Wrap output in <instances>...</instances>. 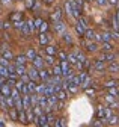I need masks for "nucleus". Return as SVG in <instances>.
<instances>
[{"mask_svg":"<svg viewBox=\"0 0 119 127\" xmlns=\"http://www.w3.org/2000/svg\"><path fill=\"white\" fill-rule=\"evenodd\" d=\"M69 5H71V12L69 15H72L74 18H77L81 15L83 11V0H69Z\"/></svg>","mask_w":119,"mask_h":127,"instance_id":"1","label":"nucleus"},{"mask_svg":"<svg viewBox=\"0 0 119 127\" xmlns=\"http://www.w3.org/2000/svg\"><path fill=\"white\" fill-rule=\"evenodd\" d=\"M79 79H80V86H81L83 89L87 88V86H91V76H89L86 71H80Z\"/></svg>","mask_w":119,"mask_h":127,"instance_id":"2","label":"nucleus"},{"mask_svg":"<svg viewBox=\"0 0 119 127\" xmlns=\"http://www.w3.org/2000/svg\"><path fill=\"white\" fill-rule=\"evenodd\" d=\"M115 59H116V53H113L112 50L110 52H102V55H101V61H104V62H112Z\"/></svg>","mask_w":119,"mask_h":127,"instance_id":"3","label":"nucleus"},{"mask_svg":"<svg viewBox=\"0 0 119 127\" xmlns=\"http://www.w3.org/2000/svg\"><path fill=\"white\" fill-rule=\"evenodd\" d=\"M30 62H32V65H33L36 70H41V68H44V65H45L44 59H42V58H39V56H35Z\"/></svg>","mask_w":119,"mask_h":127,"instance_id":"4","label":"nucleus"},{"mask_svg":"<svg viewBox=\"0 0 119 127\" xmlns=\"http://www.w3.org/2000/svg\"><path fill=\"white\" fill-rule=\"evenodd\" d=\"M56 97L57 100H62V101H66V98L69 97V92L65 89V88H60L59 91H56Z\"/></svg>","mask_w":119,"mask_h":127,"instance_id":"5","label":"nucleus"},{"mask_svg":"<svg viewBox=\"0 0 119 127\" xmlns=\"http://www.w3.org/2000/svg\"><path fill=\"white\" fill-rule=\"evenodd\" d=\"M26 73H27V76H29V79H30V80H38V79H39V76H38V70L32 65L30 68H29V70H26Z\"/></svg>","mask_w":119,"mask_h":127,"instance_id":"6","label":"nucleus"},{"mask_svg":"<svg viewBox=\"0 0 119 127\" xmlns=\"http://www.w3.org/2000/svg\"><path fill=\"white\" fill-rule=\"evenodd\" d=\"M21 101H23V110L32 109V104H30V94H24V97H21Z\"/></svg>","mask_w":119,"mask_h":127,"instance_id":"7","label":"nucleus"},{"mask_svg":"<svg viewBox=\"0 0 119 127\" xmlns=\"http://www.w3.org/2000/svg\"><path fill=\"white\" fill-rule=\"evenodd\" d=\"M65 29H66V24H65L62 20L54 21V30H56V32H59V33H63Z\"/></svg>","mask_w":119,"mask_h":127,"instance_id":"8","label":"nucleus"},{"mask_svg":"<svg viewBox=\"0 0 119 127\" xmlns=\"http://www.w3.org/2000/svg\"><path fill=\"white\" fill-rule=\"evenodd\" d=\"M38 76H39V79H42L44 82H47L48 79L51 77V73L47 71V70H44V68H41V70H38Z\"/></svg>","mask_w":119,"mask_h":127,"instance_id":"9","label":"nucleus"},{"mask_svg":"<svg viewBox=\"0 0 119 127\" xmlns=\"http://www.w3.org/2000/svg\"><path fill=\"white\" fill-rule=\"evenodd\" d=\"M0 95H3V97H9V95H11V86L6 82L0 86Z\"/></svg>","mask_w":119,"mask_h":127,"instance_id":"10","label":"nucleus"},{"mask_svg":"<svg viewBox=\"0 0 119 127\" xmlns=\"http://www.w3.org/2000/svg\"><path fill=\"white\" fill-rule=\"evenodd\" d=\"M83 35H84V38H86L87 41H95V35H97V33H95V30H92V29L87 27V29L84 30Z\"/></svg>","mask_w":119,"mask_h":127,"instance_id":"11","label":"nucleus"},{"mask_svg":"<svg viewBox=\"0 0 119 127\" xmlns=\"http://www.w3.org/2000/svg\"><path fill=\"white\" fill-rule=\"evenodd\" d=\"M98 44H99V42H97V41H89L87 45H86L87 52H97V50L99 49V45H98Z\"/></svg>","mask_w":119,"mask_h":127,"instance_id":"12","label":"nucleus"},{"mask_svg":"<svg viewBox=\"0 0 119 127\" xmlns=\"http://www.w3.org/2000/svg\"><path fill=\"white\" fill-rule=\"evenodd\" d=\"M39 42H41L42 45H47V44L50 42V36H48L47 32H41V35H39Z\"/></svg>","mask_w":119,"mask_h":127,"instance_id":"13","label":"nucleus"},{"mask_svg":"<svg viewBox=\"0 0 119 127\" xmlns=\"http://www.w3.org/2000/svg\"><path fill=\"white\" fill-rule=\"evenodd\" d=\"M94 68H95L97 71H99V73H102L104 70H106V65H104V61H101V59H98V61H95V64H94Z\"/></svg>","mask_w":119,"mask_h":127,"instance_id":"14","label":"nucleus"},{"mask_svg":"<svg viewBox=\"0 0 119 127\" xmlns=\"http://www.w3.org/2000/svg\"><path fill=\"white\" fill-rule=\"evenodd\" d=\"M14 61H15V64H20V65H26V64H27V58H26V55L14 56Z\"/></svg>","mask_w":119,"mask_h":127,"instance_id":"15","label":"nucleus"},{"mask_svg":"<svg viewBox=\"0 0 119 127\" xmlns=\"http://www.w3.org/2000/svg\"><path fill=\"white\" fill-rule=\"evenodd\" d=\"M26 70H27V67H26V65H20V64H15V74H17V76L24 74V73H26Z\"/></svg>","mask_w":119,"mask_h":127,"instance_id":"16","label":"nucleus"},{"mask_svg":"<svg viewBox=\"0 0 119 127\" xmlns=\"http://www.w3.org/2000/svg\"><path fill=\"white\" fill-rule=\"evenodd\" d=\"M51 21H57V20H62V11L60 9H56L53 14H51Z\"/></svg>","mask_w":119,"mask_h":127,"instance_id":"17","label":"nucleus"},{"mask_svg":"<svg viewBox=\"0 0 119 127\" xmlns=\"http://www.w3.org/2000/svg\"><path fill=\"white\" fill-rule=\"evenodd\" d=\"M45 52H47V55H50V56H56L57 55V49L54 45H45Z\"/></svg>","mask_w":119,"mask_h":127,"instance_id":"18","label":"nucleus"},{"mask_svg":"<svg viewBox=\"0 0 119 127\" xmlns=\"http://www.w3.org/2000/svg\"><path fill=\"white\" fill-rule=\"evenodd\" d=\"M79 88H80L79 85H76V83H71V82H69V83H68V86H66V89H68L71 94H76V92H79Z\"/></svg>","mask_w":119,"mask_h":127,"instance_id":"19","label":"nucleus"},{"mask_svg":"<svg viewBox=\"0 0 119 127\" xmlns=\"http://www.w3.org/2000/svg\"><path fill=\"white\" fill-rule=\"evenodd\" d=\"M110 65H109V71H112V73H118V70H119V67H118V61L115 59V61H112V62H109Z\"/></svg>","mask_w":119,"mask_h":127,"instance_id":"20","label":"nucleus"},{"mask_svg":"<svg viewBox=\"0 0 119 127\" xmlns=\"http://www.w3.org/2000/svg\"><path fill=\"white\" fill-rule=\"evenodd\" d=\"M9 18H11V21L15 23V21H18V20H21V18H23V14H21V12H12Z\"/></svg>","mask_w":119,"mask_h":127,"instance_id":"21","label":"nucleus"},{"mask_svg":"<svg viewBox=\"0 0 119 127\" xmlns=\"http://www.w3.org/2000/svg\"><path fill=\"white\" fill-rule=\"evenodd\" d=\"M101 49H102V52H110L113 49V45L110 44V41H104V42H101Z\"/></svg>","mask_w":119,"mask_h":127,"instance_id":"22","label":"nucleus"},{"mask_svg":"<svg viewBox=\"0 0 119 127\" xmlns=\"http://www.w3.org/2000/svg\"><path fill=\"white\" fill-rule=\"evenodd\" d=\"M113 29L118 32V29H119V14L118 12H115V15H113Z\"/></svg>","mask_w":119,"mask_h":127,"instance_id":"23","label":"nucleus"},{"mask_svg":"<svg viewBox=\"0 0 119 127\" xmlns=\"http://www.w3.org/2000/svg\"><path fill=\"white\" fill-rule=\"evenodd\" d=\"M66 61L71 64V65H74L76 62H79V61H77V56H76V53H69V55H66Z\"/></svg>","mask_w":119,"mask_h":127,"instance_id":"24","label":"nucleus"},{"mask_svg":"<svg viewBox=\"0 0 119 127\" xmlns=\"http://www.w3.org/2000/svg\"><path fill=\"white\" fill-rule=\"evenodd\" d=\"M35 56H36L35 49H27V52H26V58H27V61H32Z\"/></svg>","mask_w":119,"mask_h":127,"instance_id":"25","label":"nucleus"},{"mask_svg":"<svg viewBox=\"0 0 119 127\" xmlns=\"http://www.w3.org/2000/svg\"><path fill=\"white\" fill-rule=\"evenodd\" d=\"M11 97L15 100V98H20L21 97V92L17 89V88H11Z\"/></svg>","mask_w":119,"mask_h":127,"instance_id":"26","label":"nucleus"},{"mask_svg":"<svg viewBox=\"0 0 119 127\" xmlns=\"http://www.w3.org/2000/svg\"><path fill=\"white\" fill-rule=\"evenodd\" d=\"M53 76H62V70H60V65H53V70L50 71Z\"/></svg>","mask_w":119,"mask_h":127,"instance_id":"27","label":"nucleus"},{"mask_svg":"<svg viewBox=\"0 0 119 127\" xmlns=\"http://www.w3.org/2000/svg\"><path fill=\"white\" fill-rule=\"evenodd\" d=\"M60 70H62V74L69 70V62H68L66 59H65V61H60Z\"/></svg>","mask_w":119,"mask_h":127,"instance_id":"28","label":"nucleus"},{"mask_svg":"<svg viewBox=\"0 0 119 127\" xmlns=\"http://www.w3.org/2000/svg\"><path fill=\"white\" fill-rule=\"evenodd\" d=\"M0 76L5 77V79L9 76V71H8V67L6 65H0Z\"/></svg>","mask_w":119,"mask_h":127,"instance_id":"29","label":"nucleus"},{"mask_svg":"<svg viewBox=\"0 0 119 127\" xmlns=\"http://www.w3.org/2000/svg\"><path fill=\"white\" fill-rule=\"evenodd\" d=\"M17 114H18V118H20V121H21V123H27V117H26V110H23V109H21V110H18Z\"/></svg>","mask_w":119,"mask_h":127,"instance_id":"30","label":"nucleus"},{"mask_svg":"<svg viewBox=\"0 0 119 127\" xmlns=\"http://www.w3.org/2000/svg\"><path fill=\"white\" fill-rule=\"evenodd\" d=\"M107 89H109V95H113V97H118V95H119L118 86H110V88H107Z\"/></svg>","mask_w":119,"mask_h":127,"instance_id":"31","label":"nucleus"},{"mask_svg":"<svg viewBox=\"0 0 119 127\" xmlns=\"http://www.w3.org/2000/svg\"><path fill=\"white\" fill-rule=\"evenodd\" d=\"M44 88H45V85H36L35 86V92L38 94V95H44Z\"/></svg>","mask_w":119,"mask_h":127,"instance_id":"32","label":"nucleus"},{"mask_svg":"<svg viewBox=\"0 0 119 127\" xmlns=\"http://www.w3.org/2000/svg\"><path fill=\"white\" fill-rule=\"evenodd\" d=\"M74 53H76V56H77V61H79V62H83V61L86 59V56H84V53H83L81 50H77V52H74Z\"/></svg>","mask_w":119,"mask_h":127,"instance_id":"33","label":"nucleus"},{"mask_svg":"<svg viewBox=\"0 0 119 127\" xmlns=\"http://www.w3.org/2000/svg\"><path fill=\"white\" fill-rule=\"evenodd\" d=\"M3 58L8 59V61H12V59H14V55L9 52V49H5V50H3Z\"/></svg>","mask_w":119,"mask_h":127,"instance_id":"34","label":"nucleus"},{"mask_svg":"<svg viewBox=\"0 0 119 127\" xmlns=\"http://www.w3.org/2000/svg\"><path fill=\"white\" fill-rule=\"evenodd\" d=\"M21 32H23V35H24V36H29V35H30V33H32V30H30V29H29V26H27L26 23H24V26L21 27Z\"/></svg>","mask_w":119,"mask_h":127,"instance_id":"35","label":"nucleus"},{"mask_svg":"<svg viewBox=\"0 0 119 127\" xmlns=\"http://www.w3.org/2000/svg\"><path fill=\"white\" fill-rule=\"evenodd\" d=\"M97 115H98L99 118H102V120H104V117H106V107L99 106V107H98V112H97Z\"/></svg>","mask_w":119,"mask_h":127,"instance_id":"36","label":"nucleus"},{"mask_svg":"<svg viewBox=\"0 0 119 127\" xmlns=\"http://www.w3.org/2000/svg\"><path fill=\"white\" fill-rule=\"evenodd\" d=\"M24 23H26V21H23V18H21V20H18V21L14 23V27H15L17 30H21V27L24 26Z\"/></svg>","mask_w":119,"mask_h":127,"instance_id":"37","label":"nucleus"},{"mask_svg":"<svg viewBox=\"0 0 119 127\" xmlns=\"http://www.w3.org/2000/svg\"><path fill=\"white\" fill-rule=\"evenodd\" d=\"M54 126H56V127H63V126H66V120H65V118L57 120V121L54 123Z\"/></svg>","mask_w":119,"mask_h":127,"instance_id":"38","label":"nucleus"},{"mask_svg":"<svg viewBox=\"0 0 119 127\" xmlns=\"http://www.w3.org/2000/svg\"><path fill=\"white\" fill-rule=\"evenodd\" d=\"M41 32H47L48 30V24L45 23V21H41V24H39V27H38Z\"/></svg>","mask_w":119,"mask_h":127,"instance_id":"39","label":"nucleus"},{"mask_svg":"<svg viewBox=\"0 0 119 127\" xmlns=\"http://www.w3.org/2000/svg\"><path fill=\"white\" fill-rule=\"evenodd\" d=\"M84 92H86V95H91V97H94V95L97 94V92H95V89H92V88L89 89V86H87V88H84Z\"/></svg>","mask_w":119,"mask_h":127,"instance_id":"40","label":"nucleus"},{"mask_svg":"<svg viewBox=\"0 0 119 127\" xmlns=\"http://www.w3.org/2000/svg\"><path fill=\"white\" fill-rule=\"evenodd\" d=\"M106 88H110V86H118V80H109L106 85H104Z\"/></svg>","mask_w":119,"mask_h":127,"instance_id":"41","label":"nucleus"},{"mask_svg":"<svg viewBox=\"0 0 119 127\" xmlns=\"http://www.w3.org/2000/svg\"><path fill=\"white\" fill-rule=\"evenodd\" d=\"M44 62H45L47 65H54V61H53V56H50V55L47 56V59L44 61Z\"/></svg>","mask_w":119,"mask_h":127,"instance_id":"42","label":"nucleus"},{"mask_svg":"<svg viewBox=\"0 0 119 127\" xmlns=\"http://www.w3.org/2000/svg\"><path fill=\"white\" fill-rule=\"evenodd\" d=\"M62 36H63V41H65V42H68V44H72V39H71V36H69L68 33H62Z\"/></svg>","mask_w":119,"mask_h":127,"instance_id":"43","label":"nucleus"},{"mask_svg":"<svg viewBox=\"0 0 119 127\" xmlns=\"http://www.w3.org/2000/svg\"><path fill=\"white\" fill-rule=\"evenodd\" d=\"M76 30H77V33H79V35H83V33H84V29H83L79 23H77V26H76Z\"/></svg>","mask_w":119,"mask_h":127,"instance_id":"44","label":"nucleus"},{"mask_svg":"<svg viewBox=\"0 0 119 127\" xmlns=\"http://www.w3.org/2000/svg\"><path fill=\"white\" fill-rule=\"evenodd\" d=\"M24 3L27 8H33V3H35V0H24Z\"/></svg>","mask_w":119,"mask_h":127,"instance_id":"45","label":"nucleus"},{"mask_svg":"<svg viewBox=\"0 0 119 127\" xmlns=\"http://www.w3.org/2000/svg\"><path fill=\"white\" fill-rule=\"evenodd\" d=\"M26 24H27V26H29V29H30V30H32V32H33V30H35V26H33V20H29V21H27V23H26Z\"/></svg>","mask_w":119,"mask_h":127,"instance_id":"46","label":"nucleus"},{"mask_svg":"<svg viewBox=\"0 0 119 127\" xmlns=\"http://www.w3.org/2000/svg\"><path fill=\"white\" fill-rule=\"evenodd\" d=\"M8 64H9V61H8V59H5L3 56L0 58V65H6V67H8Z\"/></svg>","mask_w":119,"mask_h":127,"instance_id":"47","label":"nucleus"},{"mask_svg":"<svg viewBox=\"0 0 119 127\" xmlns=\"http://www.w3.org/2000/svg\"><path fill=\"white\" fill-rule=\"evenodd\" d=\"M97 2V5H99V6H106L107 5V0H95Z\"/></svg>","mask_w":119,"mask_h":127,"instance_id":"48","label":"nucleus"},{"mask_svg":"<svg viewBox=\"0 0 119 127\" xmlns=\"http://www.w3.org/2000/svg\"><path fill=\"white\" fill-rule=\"evenodd\" d=\"M41 21H42V18H36V20L33 21V26H35V29H36V27H39V24H41Z\"/></svg>","mask_w":119,"mask_h":127,"instance_id":"49","label":"nucleus"},{"mask_svg":"<svg viewBox=\"0 0 119 127\" xmlns=\"http://www.w3.org/2000/svg\"><path fill=\"white\" fill-rule=\"evenodd\" d=\"M65 11H66V14H69V12H71V5H69V2H66V3H65Z\"/></svg>","mask_w":119,"mask_h":127,"instance_id":"50","label":"nucleus"},{"mask_svg":"<svg viewBox=\"0 0 119 127\" xmlns=\"http://www.w3.org/2000/svg\"><path fill=\"white\" fill-rule=\"evenodd\" d=\"M11 117H12V120H17V110H15V109L11 112Z\"/></svg>","mask_w":119,"mask_h":127,"instance_id":"51","label":"nucleus"},{"mask_svg":"<svg viewBox=\"0 0 119 127\" xmlns=\"http://www.w3.org/2000/svg\"><path fill=\"white\" fill-rule=\"evenodd\" d=\"M59 58H60V61H65V59H66V55H65L63 52H60V53H59Z\"/></svg>","mask_w":119,"mask_h":127,"instance_id":"52","label":"nucleus"},{"mask_svg":"<svg viewBox=\"0 0 119 127\" xmlns=\"http://www.w3.org/2000/svg\"><path fill=\"white\" fill-rule=\"evenodd\" d=\"M107 3H110V5H115V6H118V0H109Z\"/></svg>","mask_w":119,"mask_h":127,"instance_id":"53","label":"nucleus"},{"mask_svg":"<svg viewBox=\"0 0 119 127\" xmlns=\"http://www.w3.org/2000/svg\"><path fill=\"white\" fill-rule=\"evenodd\" d=\"M104 123H101V121H95V123H92V126H102Z\"/></svg>","mask_w":119,"mask_h":127,"instance_id":"54","label":"nucleus"},{"mask_svg":"<svg viewBox=\"0 0 119 127\" xmlns=\"http://www.w3.org/2000/svg\"><path fill=\"white\" fill-rule=\"evenodd\" d=\"M45 3H47V5H51V3H53V0H45Z\"/></svg>","mask_w":119,"mask_h":127,"instance_id":"55","label":"nucleus"},{"mask_svg":"<svg viewBox=\"0 0 119 127\" xmlns=\"http://www.w3.org/2000/svg\"><path fill=\"white\" fill-rule=\"evenodd\" d=\"M3 126H5V123H3V121H0V127H3Z\"/></svg>","mask_w":119,"mask_h":127,"instance_id":"56","label":"nucleus"},{"mask_svg":"<svg viewBox=\"0 0 119 127\" xmlns=\"http://www.w3.org/2000/svg\"><path fill=\"white\" fill-rule=\"evenodd\" d=\"M2 2H3V3H8V2H11V0H2Z\"/></svg>","mask_w":119,"mask_h":127,"instance_id":"57","label":"nucleus"}]
</instances>
